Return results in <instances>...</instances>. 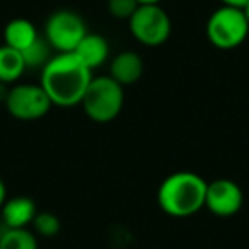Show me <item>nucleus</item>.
<instances>
[{"mask_svg": "<svg viewBox=\"0 0 249 249\" xmlns=\"http://www.w3.org/2000/svg\"><path fill=\"white\" fill-rule=\"evenodd\" d=\"M242 12H244V16H246V21L249 22V2L242 7Z\"/></svg>", "mask_w": 249, "mask_h": 249, "instance_id": "22", "label": "nucleus"}, {"mask_svg": "<svg viewBox=\"0 0 249 249\" xmlns=\"http://www.w3.org/2000/svg\"><path fill=\"white\" fill-rule=\"evenodd\" d=\"M143 75V60L135 52H121L111 60L109 77L126 87L139 82Z\"/></svg>", "mask_w": 249, "mask_h": 249, "instance_id": "10", "label": "nucleus"}, {"mask_svg": "<svg viewBox=\"0 0 249 249\" xmlns=\"http://www.w3.org/2000/svg\"><path fill=\"white\" fill-rule=\"evenodd\" d=\"M26 63L22 58V53L11 48L7 45L0 46V82L16 84L26 72Z\"/></svg>", "mask_w": 249, "mask_h": 249, "instance_id": "13", "label": "nucleus"}, {"mask_svg": "<svg viewBox=\"0 0 249 249\" xmlns=\"http://www.w3.org/2000/svg\"><path fill=\"white\" fill-rule=\"evenodd\" d=\"M2 231H4V227H2V224H0V237H2Z\"/></svg>", "mask_w": 249, "mask_h": 249, "instance_id": "23", "label": "nucleus"}, {"mask_svg": "<svg viewBox=\"0 0 249 249\" xmlns=\"http://www.w3.org/2000/svg\"><path fill=\"white\" fill-rule=\"evenodd\" d=\"M222 5H231V7H239L242 9L246 4H248L249 0H220Z\"/></svg>", "mask_w": 249, "mask_h": 249, "instance_id": "18", "label": "nucleus"}, {"mask_svg": "<svg viewBox=\"0 0 249 249\" xmlns=\"http://www.w3.org/2000/svg\"><path fill=\"white\" fill-rule=\"evenodd\" d=\"M38 38L39 35L36 26L31 21L22 18L9 21L4 29V45L11 46V48L18 50V52H24Z\"/></svg>", "mask_w": 249, "mask_h": 249, "instance_id": "12", "label": "nucleus"}, {"mask_svg": "<svg viewBox=\"0 0 249 249\" xmlns=\"http://www.w3.org/2000/svg\"><path fill=\"white\" fill-rule=\"evenodd\" d=\"M137 0H107V11L114 19H121V21H128L133 16V12L139 7Z\"/></svg>", "mask_w": 249, "mask_h": 249, "instance_id": "17", "label": "nucleus"}, {"mask_svg": "<svg viewBox=\"0 0 249 249\" xmlns=\"http://www.w3.org/2000/svg\"><path fill=\"white\" fill-rule=\"evenodd\" d=\"M207 183L193 171H178L164 178L157 188V205L173 218H188L205 208Z\"/></svg>", "mask_w": 249, "mask_h": 249, "instance_id": "2", "label": "nucleus"}, {"mask_svg": "<svg viewBox=\"0 0 249 249\" xmlns=\"http://www.w3.org/2000/svg\"><path fill=\"white\" fill-rule=\"evenodd\" d=\"M90 80L92 70L73 53H56L41 69L39 86L45 89L53 106L73 107L80 106Z\"/></svg>", "mask_w": 249, "mask_h": 249, "instance_id": "1", "label": "nucleus"}, {"mask_svg": "<svg viewBox=\"0 0 249 249\" xmlns=\"http://www.w3.org/2000/svg\"><path fill=\"white\" fill-rule=\"evenodd\" d=\"M7 200V186H5L4 179L0 178V208L4 205V201Z\"/></svg>", "mask_w": 249, "mask_h": 249, "instance_id": "19", "label": "nucleus"}, {"mask_svg": "<svg viewBox=\"0 0 249 249\" xmlns=\"http://www.w3.org/2000/svg\"><path fill=\"white\" fill-rule=\"evenodd\" d=\"M130 33L143 46L156 48L169 39L173 31L171 18L160 4H142L128 19Z\"/></svg>", "mask_w": 249, "mask_h": 249, "instance_id": "5", "label": "nucleus"}, {"mask_svg": "<svg viewBox=\"0 0 249 249\" xmlns=\"http://www.w3.org/2000/svg\"><path fill=\"white\" fill-rule=\"evenodd\" d=\"M38 235L28 227L7 229L4 227L0 237V249H38Z\"/></svg>", "mask_w": 249, "mask_h": 249, "instance_id": "14", "label": "nucleus"}, {"mask_svg": "<svg viewBox=\"0 0 249 249\" xmlns=\"http://www.w3.org/2000/svg\"><path fill=\"white\" fill-rule=\"evenodd\" d=\"M86 35L84 19L67 9L53 12L45 24V39L56 53H72Z\"/></svg>", "mask_w": 249, "mask_h": 249, "instance_id": "7", "label": "nucleus"}, {"mask_svg": "<svg viewBox=\"0 0 249 249\" xmlns=\"http://www.w3.org/2000/svg\"><path fill=\"white\" fill-rule=\"evenodd\" d=\"M38 213V208L33 198L19 195L7 198L0 208V224L7 229H22L33 224V218Z\"/></svg>", "mask_w": 249, "mask_h": 249, "instance_id": "9", "label": "nucleus"}, {"mask_svg": "<svg viewBox=\"0 0 249 249\" xmlns=\"http://www.w3.org/2000/svg\"><path fill=\"white\" fill-rule=\"evenodd\" d=\"M137 2L142 5V4H160L162 0H137Z\"/></svg>", "mask_w": 249, "mask_h": 249, "instance_id": "21", "label": "nucleus"}, {"mask_svg": "<svg viewBox=\"0 0 249 249\" xmlns=\"http://www.w3.org/2000/svg\"><path fill=\"white\" fill-rule=\"evenodd\" d=\"M72 53L87 69L94 70L106 63V60L109 58V45H107L106 38H103L101 35L87 33Z\"/></svg>", "mask_w": 249, "mask_h": 249, "instance_id": "11", "label": "nucleus"}, {"mask_svg": "<svg viewBox=\"0 0 249 249\" xmlns=\"http://www.w3.org/2000/svg\"><path fill=\"white\" fill-rule=\"evenodd\" d=\"M242 203H244V193L235 181L218 178L207 183L205 208L215 217H234L241 212Z\"/></svg>", "mask_w": 249, "mask_h": 249, "instance_id": "8", "label": "nucleus"}, {"mask_svg": "<svg viewBox=\"0 0 249 249\" xmlns=\"http://www.w3.org/2000/svg\"><path fill=\"white\" fill-rule=\"evenodd\" d=\"M207 38L217 50H235L246 41L249 35V22L242 9L222 5L212 12L207 21Z\"/></svg>", "mask_w": 249, "mask_h": 249, "instance_id": "4", "label": "nucleus"}, {"mask_svg": "<svg viewBox=\"0 0 249 249\" xmlns=\"http://www.w3.org/2000/svg\"><path fill=\"white\" fill-rule=\"evenodd\" d=\"M124 104V87L109 75L92 77L82 97L84 113L96 123H109L120 116Z\"/></svg>", "mask_w": 249, "mask_h": 249, "instance_id": "3", "label": "nucleus"}, {"mask_svg": "<svg viewBox=\"0 0 249 249\" xmlns=\"http://www.w3.org/2000/svg\"><path fill=\"white\" fill-rule=\"evenodd\" d=\"M22 58H24L26 69H43L50 58H52V46L48 45L45 38L39 36L31 46L24 50Z\"/></svg>", "mask_w": 249, "mask_h": 249, "instance_id": "15", "label": "nucleus"}, {"mask_svg": "<svg viewBox=\"0 0 249 249\" xmlns=\"http://www.w3.org/2000/svg\"><path fill=\"white\" fill-rule=\"evenodd\" d=\"M4 104L7 113L19 121L41 120L53 106L39 84H16L9 87Z\"/></svg>", "mask_w": 249, "mask_h": 249, "instance_id": "6", "label": "nucleus"}, {"mask_svg": "<svg viewBox=\"0 0 249 249\" xmlns=\"http://www.w3.org/2000/svg\"><path fill=\"white\" fill-rule=\"evenodd\" d=\"M33 232L39 237L52 239L58 235L60 229H62V222L52 212H38L36 217L33 218Z\"/></svg>", "mask_w": 249, "mask_h": 249, "instance_id": "16", "label": "nucleus"}, {"mask_svg": "<svg viewBox=\"0 0 249 249\" xmlns=\"http://www.w3.org/2000/svg\"><path fill=\"white\" fill-rule=\"evenodd\" d=\"M7 92H9V86L4 82H0V103H4L5 97H7Z\"/></svg>", "mask_w": 249, "mask_h": 249, "instance_id": "20", "label": "nucleus"}]
</instances>
